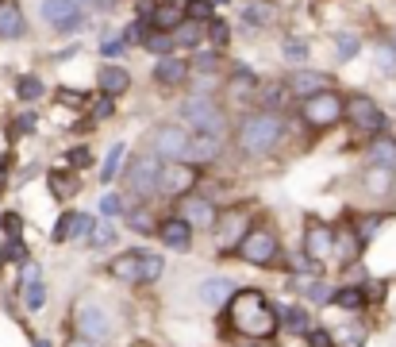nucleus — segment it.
Here are the masks:
<instances>
[{"mask_svg":"<svg viewBox=\"0 0 396 347\" xmlns=\"http://www.w3.org/2000/svg\"><path fill=\"white\" fill-rule=\"evenodd\" d=\"M181 220L188 228H208V224H215V204L208 197H188L181 204Z\"/></svg>","mask_w":396,"mask_h":347,"instance_id":"nucleus-14","label":"nucleus"},{"mask_svg":"<svg viewBox=\"0 0 396 347\" xmlns=\"http://www.w3.org/2000/svg\"><path fill=\"white\" fill-rule=\"evenodd\" d=\"M77 332L85 336V340H108L112 336V321H108V313L100 305H92V301H85L77 309Z\"/></svg>","mask_w":396,"mask_h":347,"instance_id":"nucleus-11","label":"nucleus"},{"mask_svg":"<svg viewBox=\"0 0 396 347\" xmlns=\"http://www.w3.org/2000/svg\"><path fill=\"white\" fill-rule=\"evenodd\" d=\"M200 35H204V24L181 20L173 31H169V43H173V46H196V43H200Z\"/></svg>","mask_w":396,"mask_h":347,"instance_id":"nucleus-24","label":"nucleus"},{"mask_svg":"<svg viewBox=\"0 0 396 347\" xmlns=\"http://www.w3.org/2000/svg\"><path fill=\"white\" fill-rule=\"evenodd\" d=\"M377 70H396V46H381V51H377Z\"/></svg>","mask_w":396,"mask_h":347,"instance_id":"nucleus-46","label":"nucleus"},{"mask_svg":"<svg viewBox=\"0 0 396 347\" xmlns=\"http://www.w3.org/2000/svg\"><path fill=\"white\" fill-rule=\"evenodd\" d=\"M281 54H285V62H304L308 58V43L304 39H285L281 43Z\"/></svg>","mask_w":396,"mask_h":347,"instance_id":"nucleus-38","label":"nucleus"},{"mask_svg":"<svg viewBox=\"0 0 396 347\" xmlns=\"http://www.w3.org/2000/svg\"><path fill=\"white\" fill-rule=\"evenodd\" d=\"M281 139V116L277 112H254V116L242 120L239 128V147L247 155H266L269 147H277Z\"/></svg>","mask_w":396,"mask_h":347,"instance_id":"nucleus-2","label":"nucleus"},{"mask_svg":"<svg viewBox=\"0 0 396 347\" xmlns=\"http://www.w3.org/2000/svg\"><path fill=\"white\" fill-rule=\"evenodd\" d=\"M92 232V217H85V212H77L73 217V232H70V239H85Z\"/></svg>","mask_w":396,"mask_h":347,"instance_id":"nucleus-45","label":"nucleus"},{"mask_svg":"<svg viewBox=\"0 0 396 347\" xmlns=\"http://www.w3.org/2000/svg\"><path fill=\"white\" fill-rule=\"evenodd\" d=\"M331 73H319V70H292V78L285 81V93L292 97H312V93H323L331 89Z\"/></svg>","mask_w":396,"mask_h":347,"instance_id":"nucleus-12","label":"nucleus"},{"mask_svg":"<svg viewBox=\"0 0 396 347\" xmlns=\"http://www.w3.org/2000/svg\"><path fill=\"white\" fill-rule=\"evenodd\" d=\"M4 170H8V158H0V185H4Z\"/></svg>","mask_w":396,"mask_h":347,"instance_id":"nucleus-56","label":"nucleus"},{"mask_svg":"<svg viewBox=\"0 0 396 347\" xmlns=\"http://www.w3.org/2000/svg\"><path fill=\"white\" fill-rule=\"evenodd\" d=\"M273 16V8L266 4V0H254V4H242V12H239V20L247 24V27H262Z\"/></svg>","mask_w":396,"mask_h":347,"instance_id":"nucleus-27","label":"nucleus"},{"mask_svg":"<svg viewBox=\"0 0 396 347\" xmlns=\"http://www.w3.org/2000/svg\"><path fill=\"white\" fill-rule=\"evenodd\" d=\"M146 24L154 27V31H173V27L181 24V12L173 8V0H169V4H154V12L146 16Z\"/></svg>","mask_w":396,"mask_h":347,"instance_id":"nucleus-22","label":"nucleus"},{"mask_svg":"<svg viewBox=\"0 0 396 347\" xmlns=\"http://www.w3.org/2000/svg\"><path fill=\"white\" fill-rule=\"evenodd\" d=\"M231 301V328L250 340H269L277 332V309L266 301V294L258 289H235Z\"/></svg>","mask_w":396,"mask_h":347,"instance_id":"nucleus-1","label":"nucleus"},{"mask_svg":"<svg viewBox=\"0 0 396 347\" xmlns=\"http://www.w3.org/2000/svg\"><path fill=\"white\" fill-rule=\"evenodd\" d=\"M166 270V262L158 251H139V282H158Z\"/></svg>","mask_w":396,"mask_h":347,"instance_id":"nucleus-25","label":"nucleus"},{"mask_svg":"<svg viewBox=\"0 0 396 347\" xmlns=\"http://www.w3.org/2000/svg\"><path fill=\"white\" fill-rule=\"evenodd\" d=\"M185 147H188V131L181 124H158L150 131V151L158 158L177 162V158H185Z\"/></svg>","mask_w":396,"mask_h":347,"instance_id":"nucleus-6","label":"nucleus"},{"mask_svg":"<svg viewBox=\"0 0 396 347\" xmlns=\"http://www.w3.org/2000/svg\"><path fill=\"white\" fill-rule=\"evenodd\" d=\"M285 324H289V332H296V336H304L308 328H312V321H308V313L300 305H289L285 309Z\"/></svg>","mask_w":396,"mask_h":347,"instance_id":"nucleus-32","label":"nucleus"},{"mask_svg":"<svg viewBox=\"0 0 396 347\" xmlns=\"http://www.w3.org/2000/svg\"><path fill=\"white\" fill-rule=\"evenodd\" d=\"M65 347H92V340H85V336H77V340H70Z\"/></svg>","mask_w":396,"mask_h":347,"instance_id":"nucleus-55","label":"nucleus"},{"mask_svg":"<svg viewBox=\"0 0 396 347\" xmlns=\"http://www.w3.org/2000/svg\"><path fill=\"white\" fill-rule=\"evenodd\" d=\"M188 78V62H181V58H158V66H154V81L158 86H181V81Z\"/></svg>","mask_w":396,"mask_h":347,"instance_id":"nucleus-18","label":"nucleus"},{"mask_svg":"<svg viewBox=\"0 0 396 347\" xmlns=\"http://www.w3.org/2000/svg\"><path fill=\"white\" fill-rule=\"evenodd\" d=\"M89 4H97V8H108V4H112V0H89Z\"/></svg>","mask_w":396,"mask_h":347,"instance_id":"nucleus-57","label":"nucleus"},{"mask_svg":"<svg viewBox=\"0 0 396 347\" xmlns=\"http://www.w3.org/2000/svg\"><path fill=\"white\" fill-rule=\"evenodd\" d=\"M89 236H92V247H108V243L116 239V232H112V224H100V228L92 224V232H89Z\"/></svg>","mask_w":396,"mask_h":347,"instance_id":"nucleus-44","label":"nucleus"},{"mask_svg":"<svg viewBox=\"0 0 396 347\" xmlns=\"http://www.w3.org/2000/svg\"><path fill=\"white\" fill-rule=\"evenodd\" d=\"M73 217H77V212H62V217H58V224H54V232H50V243H70Z\"/></svg>","mask_w":396,"mask_h":347,"instance_id":"nucleus-37","label":"nucleus"},{"mask_svg":"<svg viewBox=\"0 0 396 347\" xmlns=\"http://www.w3.org/2000/svg\"><path fill=\"white\" fill-rule=\"evenodd\" d=\"M346 112H350V124L362 131V135L385 131V112H381V105H377L373 97H365V93H358L350 105H346Z\"/></svg>","mask_w":396,"mask_h":347,"instance_id":"nucleus-7","label":"nucleus"},{"mask_svg":"<svg viewBox=\"0 0 396 347\" xmlns=\"http://www.w3.org/2000/svg\"><path fill=\"white\" fill-rule=\"evenodd\" d=\"M50 190L58 193V197H73V193H77V182H73V174L54 170V174H50Z\"/></svg>","mask_w":396,"mask_h":347,"instance_id":"nucleus-35","label":"nucleus"},{"mask_svg":"<svg viewBox=\"0 0 396 347\" xmlns=\"http://www.w3.org/2000/svg\"><path fill=\"white\" fill-rule=\"evenodd\" d=\"M23 305L31 309V313H39V309L46 305V289H43L39 278H35V282H27V289H23Z\"/></svg>","mask_w":396,"mask_h":347,"instance_id":"nucleus-34","label":"nucleus"},{"mask_svg":"<svg viewBox=\"0 0 396 347\" xmlns=\"http://www.w3.org/2000/svg\"><path fill=\"white\" fill-rule=\"evenodd\" d=\"M335 46H338V58H354V54H358V35H346V31H338L335 35Z\"/></svg>","mask_w":396,"mask_h":347,"instance_id":"nucleus-40","label":"nucleus"},{"mask_svg":"<svg viewBox=\"0 0 396 347\" xmlns=\"http://www.w3.org/2000/svg\"><path fill=\"white\" fill-rule=\"evenodd\" d=\"M185 158H193V162H212V158H220V135H196V139H188V147H185Z\"/></svg>","mask_w":396,"mask_h":347,"instance_id":"nucleus-19","label":"nucleus"},{"mask_svg":"<svg viewBox=\"0 0 396 347\" xmlns=\"http://www.w3.org/2000/svg\"><path fill=\"white\" fill-rule=\"evenodd\" d=\"M346 116V105H343V97L331 89H323V93H312V97H304V120L312 128H331L338 124V120Z\"/></svg>","mask_w":396,"mask_h":347,"instance_id":"nucleus-4","label":"nucleus"},{"mask_svg":"<svg viewBox=\"0 0 396 347\" xmlns=\"http://www.w3.org/2000/svg\"><path fill=\"white\" fill-rule=\"evenodd\" d=\"M143 46H146V51H154V54L173 51V43H169V31H146V35H143Z\"/></svg>","mask_w":396,"mask_h":347,"instance_id":"nucleus-36","label":"nucleus"},{"mask_svg":"<svg viewBox=\"0 0 396 347\" xmlns=\"http://www.w3.org/2000/svg\"><path fill=\"white\" fill-rule=\"evenodd\" d=\"M158 170H162V158H158L154 151L139 155L135 162L127 166V185H131V193H135V197L158 193Z\"/></svg>","mask_w":396,"mask_h":347,"instance_id":"nucleus-5","label":"nucleus"},{"mask_svg":"<svg viewBox=\"0 0 396 347\" xmlns=\"http://www.w3.org/2000/svg\"><path fill=\"white\" fill-rule=\"evenodd\" d=\"M365 190H370L373 197H385L392 190V166H381V162H373L370 170H365Z\"/></svg>","mask_w":396,"mask_h":347,"instance_id":"nucleus-21","label":"nucleus"},{"mask_svg":"<svg viewBox=\"0 0 396 347\" xmlns=\"http://www.w3.org/2000/svg\"><path fill=\"white\" fill-rule=\"evenodd\" d=\"M27 31L23 24V12L16 0H0V39H20V35Z\"/></svg>","mask_w":396,"mask_h":347,"instance_id":"nucleus-15","label":"nucleus"},{"mask_svg":"<svg viewBox=\"0 0 396 347\" xmlns=\"http://www.w3.org/2000/svg\"><path fill=\"white\" fill-rule=\"evenodd\" d=\"M242 232H247V212H239V217H228V224L220 228V247H231L235 239H242Z\"/></svg>","mask_w":396,"mask_h":347,"instance_id":"nucleus-28","label":"nucleus"},{"mask_svg":"<svg viewBox=\"0 0 396 347\" xmlns=\"http://www.w3.org/2000/svg\"><path fill=\"white\" fill-rule=\"evenodd\" d=\"M239 255L254 262V266H266V262L277 259V239L269 236V232H262V228H254V232H242V239H239Z\"/></svg>","mask_w":396,"mask_h":347,"instance_id":"nucleus-9","label":"nucleus"},{"mask_svg":"<svg viewBox=\"0 0 396 347\" xmlns=\"http://www.w3.org/2000/svg\"><path fill=\"white\" fill-rule=\"evenodd\" d=\"M35 278H39V266H23V286L35 282Z\"/></svg>","mask_w":396,"mask_h":347,"instance_id":"nucleus-54","label":"nucleus"},{"mask_svg":"<svg viewBox=\"0 0 396 347\" xmlns=\"http://www.w3.org/2000/svg\"><path fill=\"white\" fill-rule=\"evenodd\" d=\"M70 162L73 166H89L92 162V151H89V147H73V151H70Z\"/></svg>","mask_w":396,"mask_h":347,"instance_id":"nucleus-51","label":"nucleus"},{"mask_svg":"<svg viewBox=\"0 0 396 347\" xmlns=\"http://www.w3.org/2000/svg\"><path fill=\"white\" fill-rule=\"evenodd\" d=\"M35 347H50V343H46V340H35Z\"/></svg>","mask_w":396,"mask_h":347,"instance_id":"nucleus-58","label":"nucleus"},{"mask_svg":"<svg viewBox=\"0 0 396 347\" xmlns=\"http://www.w3.org/2000/svg\"><path fill=\"white\" fill-rule=\"evenodd\" d=\"M43 93L46 89H43V81L35 78V73H23V78L16 81V97H20V100H39Z\"/></svg>","mask_w":396,"mask_h":347,"instance_id":"nucleus-30","label":"nucleus"},{"mask_svg":"<svg viewBox=\"0 0 396 347\" xmlns=\"http://www.w3.org/2000/svg\"><path fill=\"white\" fill-rule=\"evenodd\" d=\"M100 54H105V58H119V54H124V39H105L100 43Z\"/></svg>","mask_w":396,"mask_h":347,"instance_id":"nucleus-48","label":"nucleus"},{"mask_svg":"<svg viewBox=\"0 0 396 347\" xmlns=\"http://www.w3.org/2000/svg\"><path fill=\"white\" fill-rule=\"evenodd\" d=\"M158 239H162L166 247H173V251H188V243H193V228H188L181 217H173V220H166L162 228H158Z\"/></svg>","mask_w":396,"mask_h":347,"instance_id":"nucleus-16","label":"nucleus"},{"mask_svg":"<svg viewBox=\"0 0 396 347\" xmlns=\"http://www.w3.org/2000/svg\"><path fill=\"white\" fill-rule=\"evenodd\" d=\"M215 16V0H185V20L208 24Z\"/></svg>","mask_w":396,"mask_h":347,"instance_id":"nucleus-29","label":"nucleus"},{"mask_svg":"<svg viewBox=\"0 0 396 347\" xmlns=\"http://www.w3.org/2000/svg\"><path fill=\"white\" fill-rule=\"evenodd\" d=\"M92 116H97V120H108V116H116V97H108V93H100V97L92 100Z\"/></svg>","mask_w":396,"mask_h":347,"instance_id":"nucleus-41","label":"nucleus"},{"mask_svg":"<svg viewBox=\"0 0 396 347\" xmlns=\"http://www.w3.org/2000/svg\"><path fill=\"white\" fill-rule=\"evenodd\" d=\"M97 86H100V93H108V97H119V93L131 86V73L124 70V66H100Z\"/></svg>","mask_w":396,"mask_h":347,"instance_id":"nucleus-17","label":"nucleus"},{"mask_svg":"<svg viewBox=\"0 0 396 347\" xmlns=\"http://www.w3.org/2000/svg\"><path fill=\"white\" fill-rule=\"evenodd\" d=\"M281 97H285V89H266L262 93V100H269V105H281Z\"/></svg>","mask_w":396,"mask_h":347,"instance_id":"nucleus-53","label":"nucleus"},{"mask_svg":"<svg viewBox=\"0 0 396 347\" xmlns=\"http://www.w3.org/2000/svg\"><path fill=\"white\" fill-rule=\"evenodd\" d=\"M335 251V236H331V228L327 224H319V220H308V232H304V255L312 259V262H323L327 255Z\"/></svg>","mask_w":396,"mask_h":347,"instance_id":"nucleus-13","label":"nucleus"},{"mask_svg":"<svg viewBox=\"0 0 396 347\" xmlns=\"http://www.w3.org/2000/svg\"><path fill=\"white\" fill-rule=\"evenodd\" d=\"M335 305H338V309H362V305H365V289L343 286V289L335 294Z\"/></svg>","mask_w":396,"mask_h":347,"instance_id":"nucleus-33","label":"nucleus"},{"mask_svg":"<svg viewBox=\"0 0 396 347\" xmlns=\"http://www.w3.org/2000/svg\"><path fill=\"white\" fill-rule=\"evenodd\" d=\"M43 20L58 31H77V27H85L81 0H43Z\"/></svg>","mask_w":396,"mask_h":347,"instance_id":"nucleus-8","label":"nucleus"},{"mask_svg":"<svg viewBox=\"0 0 396 347\" xmlns=\"http://www.w3.org/2000/svg\"><path fill=\"white\" fill-rule=\"evenodd\" d=\"M208 35H212V43H215V46H228V39H231V27L223 24V20H215V16H212V20H208Z\"/></svg>","mask_w":396,"mask_h":347,"instance_id":"nucleus-43","label":"nucleus"},{"mask_svg":"<svg viewBox=\"0 0 396 347\" xmlns=\"http://www.w3.org/2000/svg\"><path fill=\"white\" fill-rule=\"evenodd\" d=\"M215 62H220L215 54H196V58H193V66H196L200 73H212V70H215Z\"/></svg>","mask_w":396,"mask_h":347,"instance_id":"nucleus-50","label":"nucleus"},{"mask_svg":"<svg viewBox=\"0 0 396 347\" xmlns=\"http://www.w3.org/2000/svg\"><path fill=\"white\" fill-rule=\"evenodd\" d=\"M370 162L396 166V139L392 135H381V131H377V139H373V147H370Z\"/></svg>","mask_w":396,"mask_h":347,"instance_id":"nucleus-26","label":"nucleus"},{"mask_svg":"<svg viewBox=\"0 0 396 347\" xmlns=\"http://www.w3.org/2000/svg\"><path fill=\"white\" fill-rule=\"evenodd\" d=\"M181 116L196 131H204V135H220V131H223V112H220V105H215L212 97H204V93H196V97L185 100V105H181Z\"/></svg>","mask_w":396,"mask_h":347,"instance_id":"nucleus-3","label":"nucleus"},{"mask_svg":"<svg viewBox=\"0 0 396 347\" xmlns=\"http://www.w3.org/2000/svg\"><path fill=\"white\" fill-rule=\"evenodd\" d=\"M304 336H308V347H335V340L323 332V328H308Z\"/></svg>","mask_w":396,"mask_h":347,"instance_id":"nucleus-47","label":"nucleus"},{"mask_svg":"<svg viewBox=\"0 0 396 347\" xmlns=\"http://www.w3.org/2000/svg\"><path fill=\"white\" fill-rule=\"evenodd\" d=\"M231 294H235V286L228 282V278H208V282L200 286V301L204 305H223Z\"/></svg>","mask_w":396,"mask_h":347,"instance_id":"nucleus-23","label":"nucleus"},{"mask_svg":"<svg viewBox=\"0 0 396 347\" xmlns=\"http://www.w3.org/2000/svg\"><path fill=\"white\" fill-rule=\"evenodd\" d=\"M0 224H4L8 236H20V232H23V220L16 217V212H4V220H0Z\"/></svg>","mask_w":396,"mask_h":347,"instance_id":"nucleus-49","label":"nucleus"},{"mask_svg":"<svg viewBox=\"0 0 396 347\" xmlns=\"http://www.w3.org/2000/svg\"><path fill=\"white\" fill-rule=\"evenodd\" d=\"M27 259V247L20 243V236H8L4 243V255H0V262H23Z\"/></svg>","mask_w":396,"mask_h":347,"instance_id":"nucleus-39","label":"nucleus"},{"mask_svg":"<svg viewBox=\"0 0 396 347\" xmlns=\"http://www.w3.org/2000/svg\"><path fill=\"white\" fill-rule=\"evenodd\" d=\"M100 212H105L108 220L119 217V212H124V197H119V193H105V197H100Z\"/></svg>","mask_w":396,"mask_h":347,"instance_id":"nucleus-42","label":"nucleus"},{"mask_svg":"<svg viewBox=\"0 0 396 347\" xmlns=\"http://www.w3.org/2000/svg\"><path fill=\"white\" fill-rule=\"evenodd\" d=\"M193 185H196V170L185 162H169L158 170V193H166V197H185Z\"/></svg>","mask_w":396,"mask_h":347,"instance_id":"nucleus-10","label":"nucleus"},{"mask_svg":"<svg viewBox=\"0 0 396 347\" xmlns=\"http://www.w3.org/2000/svg\"><path fill=\"white\" fill-rule=\"evenodd\" d=\"M16 131H20V135H27V131H35V112H23V116L16 120Z\"/></svg>","mask_w":396,"mask_h":347,"instance_id":"nucleus-52","label":"nucleus"},{"mask_svg":"<svg viewBox=\"0 0 396 347\" xmlns=\"http://www.w3.org/2000/svg\"><path fill=\"white\" fill-rule=\"evenodd\" d=\"M124 155H127L124 143H112V151H108V158H105V170H100V177H105V182H112V177L119 174V166H124Z\"/></svg>","mask_w":396,"mask_h":347,"instance_id":"nucleus-31","label":"nucleus"},{"mask_svg":"<svg viewBox=\"0 0 396 347\" xmlns=\"http://www.w3.org/2000/svg\"><path fill=\"white\" fill-rule=\"evenodd\" d=\"M112 278H119V282H139V251H124V255L112 259L108 266Z\"/></svg>","mask_w":396,"mask_h":347,"instance_id":"nucleus-20","label":"nucleus"}]
</instances>
